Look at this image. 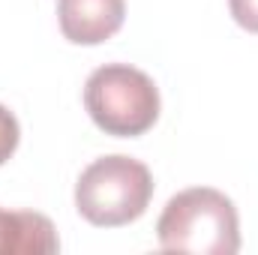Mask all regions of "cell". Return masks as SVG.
<instances>
[{
  "label": "cell",
  "instance_id": "1",
  "mask_svg": "<svg viewBox=\"0 0 258 255\" xmlns=\"http://www.w3.org/2000/svg\"><path fill=\"white\" fill-rule=\"evenodd\" d=\"M162 249L198 255H234L240 249V219L234 201L219 189L192 186L168 198L156 222Z\"/></svg>",
  "mask_w": 258,
  "mask_h": 255
},
{
  "label": "cell",
  "instance_id": "2",
  "mask_svg": "<svg viewBox=\"0 0 258 255\" xmlns=\"http://www.w3.org/2000/svg\"><path fill=\"white\" fill-rule=\"evenodd\" d=\"M150 168L123 153L90 162L75 183V207L96 228H120L135 222L150 207Z\"/></svg>",
  "mask_w": 258,
  "mask_h": 255
},
{
  "label": "cell",
  "instance_id": "3",
  "mask_svg": "<svg viewBox=\"0 0 258 255\" xmlns=\"http://www.w3.org/2000/svg\"><path fill=\"white\" fill-rule=\"evenodd\" d=\"M90 120L114 138H138L159 120V90L153 78L129 63H105L84 84Z\"/></svg>",
  "mask_w": 258,
  "mask_h": 255
},
{
  "label": "cell",
  "instance_id": "4",
  "mask_svg": "<svg viewBox=\"0 0 258 255\" xmlns=\"http://www.w3.org/2000/svg\"><path fill=\"white\" fill-rule=\"evenodd\" d=\"M126 18V0H57L60 33L72 45H102Z\"/></svg>",
  "mask_w": 258,
  "mask_h": 255
},
{
  "label": "cell",
  "instance_id": "5",
  "mask_svg": "<svg viewBox=\"0 0 258 255\" xmlns=\"http://www.w3.org/2000/svg\"><path fill=\"white\" fill-rule=\"evenodd\" d=\"M57 249H60V240L48 216L36 210H3L0 207V252L51 255Z\"/></svg>",
  "mask_w": 258,
  "mask_h": 255
},
{
  "label": "cell",
  "instance_id": "6",
  "mask_svg": "<svg viewBox=\"0 0 258 255\" xmlns=\"http://www.w3.org/2000/svg\"><path fill=\"white\" fill-rule=\"evenodd\" d=\"M18 141H21V126H18V117L0 105V165L12 159V153L18 150Z\"/></svg>",
  "mask_w": 258,
  "mask_h": 255
},
{
  "label": "cell",
  "instance_id": "7",
  "mask_svg": "<svg viewBox=\"0 0 258 255\" xmlns=\"http://www.w3.org/2000/svg\"><path fill=\"white\" fill-rule=\"evenodd\" d=\"M228 9L243 30L258 33V0H228Z\"/></svg>",
  "mask_w": 258,
  "mask_h": 255
}]
</instances>
